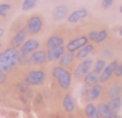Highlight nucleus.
<instances>
[{"instance_id": "obj_1", "label": "nucleus", "mask_w": 122, "mask_h": 118, "mask_svg": "<svg viewBox=\"0 0 122 118\" xmlns=\"http://www.w3.org/2000/svg\"><path fill=\"white\" fill-rule=\"evenodd\" d=\"M51 75H53V78L56 79L57 85H59L62 90H68L70 89L71 81H73V75L68 72V68H63V67H60L59 64H57V65H54L53 68H51Z\"/></svg>"}, {"instance_id": "obj_2", "label": "nucleus", "mask_w": 122, "mask_h": 118, "mask_svg": "<svg viewBox=\"0 0 122 118\" xmlns=\"http://www.w3.org/2000/svg\"><path fill=\"white\" fill-rule=\"evenodd\" d=\"M23 81L26 82L30 87H37V85H43L45 81H46V73H45L43 68L40 67H36L33 70H28L23 75Z\"/></svg>"}, {"instance_id": "obj_3", "label": "nucleus", "mask_w": 122, "mask_h": 118, "mask_svg": "<svg viewBox=\"0 0 122 118\" xmlns=\"http://www.w3.org/2000/svg\"><path fill=\"white\" fill-rule=\"evenodd\" d=\"M45 27V20L42 14H33L26 19V23H25V28H26L28 34L30 36H37L43 31Z\"/></svg>"}, {"instance_id": "obj_4", "label": "nucleus", "mask_w": 122, "mask_h": 118, "mask_svg": "<svg viewBox=\"0 0 122 118\" xmlns=\"http://www.w3.org/2000/svg\"><path fill=\"white\" fill-rule=\"evenodd\" d=\"M93 65H94V59L93 58H86L83 61H79V62L76 64V67L73 68V72H71L73 78H74L76 81H82V79L85 78V75H88L93 70Z\"/></svg>"}, {"instance_id": "obj_5", "label": "nucleus", "mask_w": 122, "mask_h": 118, "mask_svg": "<svg viewBox=\"0 0 122 118\" xmlns=\"http://www.w3.org/2000/svg\"><path fill=\"white\" fill-rule=\"evenodd\" d=\"M40 39H36V37H28L26 40H25V44L19 48V53L20 55H25V56H31L34 51H37V50H40Z\"/></svg>"}, {"instance_id": "obj_6", "label": "nucleus", "mask_w": 122, "mask_h": 118, "mask_svg": "<svg viewBox=\"0 0 122 118\" xmlns=\"http://www.w3.org/2000/svg\"><path fill=\"white\" fill-rule=\"evenodd\" d=\"M86 17H90L88 8H77V9H73V11H70L68 17H66V23L76 25V23H79V22L85 20Z\"/></svg>"}, {"instance_id": "obj_7", "label": "nucleus", "mask_w": 122, "mask_h": 118, "mask_svg": "<svg viewBox=\"0 0 122 118\" xmlns=\"http://www.w3.org/2000/svg\"><path fill=\"white\" fill-rule=\"evenodd\" d=\"M88 42H90L88 36H86V34H82V36H76V37H73V39H70L68 44L65 45V48H66V51L76 53V51H79L83 45H86Z\"/></svg>"}, {"instance_id": "obj_8", "label": "nucleus", "mask_w": 122, "mask_h": 118, "mask_svg": "<svg viewBox=\"0 0 122 118\" xmlns=\"http://www.w3.org/2000/svg\"><path fill=\"white\" fill-rule=\"evenodd\" d=\"M26 36H30V34H28V31H26V28H22V30H19L17 33H14L11 36V39H9V47H12V48H20L22 45H23L25 44V40L28 39Z\"/></svg>"}, {"instance_id": "obj_9", "label": "nucleus", "mask_w": 122, "mask_h": 118, "mask_svg": "<svg viewBox=\"0 0 122 118\" xmlns=\"http://www.w3.org/2000/svg\"><path fill=\"white\" fill-rule=\"evenodd\" d=\"M105 89H104V84H96L93 85V87H88V90H86V98L85 101H88V103H93V101H97L102 98V95H104Z\"/></svg>"}, {"instance_id": "obj_10", "label": "nucleus", "mask_w": 122, "mask_h": 118, "mask_svg": "<svg viewBox=\"0 0 122 118\" xmlns=\"http://www.w3.org/2000/svg\"><path fill=\"white\" fill-rule=\"evenodd\" d=\"M117 62H119L117 59H113V61H110V62L107 64V67L104 68V72L101 73V78H99L101 84H107V82L111 81V78H113V75H114V68H116Z\"/></svg>"}, {"instance_id": "obj_11", "label": "nucleus", "mask_w": 122, "mask_h": 118, "mask_svg": "<svg viewBox=\"0 0 122 118\" xmlns=\"http://www.w3.org/2000/svg\"><path fill=\"white\" fill-rule=\"evenodd\" d=\"M88 40L91 44H104L105 40L108 39V31L107 30H91L88 31Z\"/></svg>"}, {"instance_id": "obj_12", "label": "nucleus", "mask_w": 122, "mask_h": 118, "mask_svg": "<svg viewBox=\"0 0 122 118\" xmlns=\"http://www.w3.org/2000/svg\"><path fill=\"white\" fill-rule=\"evenodd\" d=\"M48 62V58H46V50L40 48L37 51H34L33 55L30 56V64L34 67H42L43 64Z\"/></svg>"}, {"instance_id": "obj_13", "label": "nucleus", "mask_w": 122, "mask_h": 118, "mask_svg": "<svg viewBox=\"0 0 122 118\" xmlns=\"http://www.w3.org/2000/svg\"><path fill=\"white\" fill-rule=\"evenodd\" d=\"M65 45V36L60 33H54L51 36H48V39L45 40V47L46 48H56V47H63Z\"/></svg>"}, {"instance_id": "obj_14", "label": "nucleus", "mask_w": 122, "mask_h": 118, "mask_svg": "<svg viewBox=\"0 0 122 118\" xmlns=\"http://www.w3.org/2000/svg\"><path fill=\"white\" fill-rule=\"evenodd\" d=\"M68 14H70V9L66 5H63V3L62 5H57L53 9V20L54 22H63V20H66Z\"/></svg>"}, {"instance_id": "obj_15", "label": "nucleus", "mask_w": 122, "mask_h": 118, "mask_svg": "<svg viewBox=\"0 0 122 118\" xmlns=\"http://www.w3.org/2000/svg\"><path fill=\"white\" fill-rule=\"evenodd\" d=\"M66 48L63 47H56V48H46V58L48 62H59V59L65 55Z\"/></svg>"}, {"instance_id": "obj_16", "label": "nucleus", "mask_w": 122, "mask_h": 118, "mask_svg": "<svg viewBox=\"0 0 122 118\" xmlns=\"http://www.w3.org/2000/svg\"><path fill=\"white\" fill-rule=\"evenodd\" d=\"M121 93H122V84H119V82H110V84L107 85V89H105V92H104V95L108 100L121 96Z\"/></svg>"}, {"instance_id": "obj_17", "label": "nucleus", "mask_w": 122, "mask_h": 118, "mask_svg": "<svg viewBox=\"0 0 122 118\" xmlns=\"http://www.w3.org/2000/svg\"><path fill=\"white\" fill-rule=\"evenodd\" d=\"M93 53H94V44L88 42L86 45H83L79 51H76V59H77V61H83L86 58H91Z\"/></svg>"}, {"instance_id": "obj_18", "label": "nucleus", "mask_w": 122, "mask_h": 118, "mask_svg": "<svg viewBox=\"0 0 122 118\" xmlns=\"http://www.w3.org/2000/svg\"><path fill=\"white\" fill-rule=\"evenodd\" d=\"M96 107H97V112H99V117L101 118H110V117L114 115V112L111 110L108 101H99L96 104Z\"/></svg>"}, {"instance_id": "obj_19", "label": "nucleus", "mask_w": 122, "mask_h": 118, "mask_svg": "<svg viewBox=\"0 0 122 118\" xmlns=\"http://www.w3.org/2000/svg\"><path fill=\"white\" fill-rule=\"evenodd\" d=\"M19 56H20V53H19L17 48L8 47V48L0 51V64L5 62V61H9V59H15V58H19Z\"/></svg>"}, {"instance_id": "obj_20", "label": "nucleus", "mask_w": 122, "mask_h": 118, "mask_svg": "<svg viewBox=\"0 0 122 118\" xmlns=\"http://www.w3.org/2000/svg\"><path fill=\"white\" fill-rule=\"evenodd\" d=\"M74 61H77V59H76V53L65 51V55L59 59V65L63 67V68H70V67L74 65Z\"/></svg>"}, {"instance_id": "obj_21", "label": "nucleus", "mask_w": 122, "mask_h": 118, "mask_svg": "<svg viewBox=\"0 0 122 118\" xmlns=\"http://www.w3.org/2000/svg\"><path fill=\"white\" fill-rule=\"evenodd\" d=\"M62 107H63V110L68 112V113H71V112H74V110H76V101H74V98H73L71 93H66L65 96H63Z\"/></svg>"}, {"instance_id": "obj_22", "label": "nucleus", "mask_w": 122, "mask_h": 118, "mask_svg": "<svg viewBox=\"0 0 122 118\" xmlns=\"http://www.w3.org/2000/svg\"><path fill=\"white\" fill-rule=\"evenodd\" d=\"M99 78H101V75L96 73L94 70H91L88 75H85V78L82 79V82H83V85H86V87H93V85H96V84L101 82V81H99Z\"/></svg>"}, {"instance_id": "obj_23", "label": "nucleus", "mask_w": 122, "mask_h": 118, "mask_svg": "<svg viewBox=\"0 0 122 118\" xmlns=\"http://www.w3.org/2000/svg\"><path fill=\"white\" fill-rule=\"evenodd\" d=\"M83 112H85L86 118H101V117H99V112H97V107H96L94 103H86Z\"/></svg>"}, {"instance_id": "obj_24", "label": "nucleus", "mask_w": 122, "mask_h": 118, "mask_svg": "<svg viewBox=\"0 0 122 118\" xmlns=\"http://www.w3.org/2000/svg\"><path fill=\"white\" fill-rule=\"evenodd\" d=\"M12 12V5L9 2H2L0 3V19H6Z\"/></svg>"}, {"instance_id": "obj_25", "label": "nucleus", "mask_w": 122, "mask_h": 118, "mask_svg": "<svg viewBox=\"0 0 122 118\" xmlns=\"http://www.w3.org/2000/svg\"><path fill=\"white\" fill-rule=\"evenodd\" d=\"M108 104H110L111 110H113L114 113H117V112L122 109V96H116V98H111V100H108Z\"/></svg>"}, {"instance_id": "obj_26", "label": "nucleus", "mask_w": 122, "mask_h": 118, "mask_svg": "<svg viewBox=\"0 0 122 118\" xmlns=\"http://www.w3.org/2000/svg\"><path fill=\"white\" fill-rule=\"evenodd\" d=\"M107 59H104V58H97V59H94V65H93V70H94L96 73H99L101 75L102 72H104V68L107 67Z\"/></svg>"}, {"instance_id": "obj_27", "label": "nucleus", "mask_w": 122, "mask_h": 118, "mask_svg": "<svg viewBox=\"0 0 122 118\" xmlns=\"http://www.w3.org/2000/svg\"><path fill=\"white\" fill-rule=\"evenodd\" d=\"M37 5H39V0H23V2H22V11L28 12V11H31V9H34Z\"/></svg>"}, {"instance_id": "obj_28", "label": "nucleus", "mask_w": 122, "mask_h": 118, "mask_svg": "<svg viewBox=\"0 0 122 118\" xmlns=\"http://www.w3.org/2000/svg\"><path fill=\"white\" fill-rule=\"evenodd\" d=\"M15 90H17L19 93H25V95H26L28 92H30V85H28L25 81L17 82V84H15Z\"/></svg>"}, {"instance_id": "obj_29", "label": "nucleus", "mask_w": 122, "mask_h": 118, "mask_svg": "<svg viewBox=\"0 0 122 118\" xmlns=\"http://www.w3.org/2000/svg\"><path fill=\"white\" fill-rule=\"evenodd\" d=\"M114 78H117V79H121L122 78V62H117V65H116V68H114Z\"/></svg>"}, {"instance_id": "obj_30", "label": "nucleus", "mask_w": 122, "mask_h": 118, "mask_svg": "<svg viewBox=\"0 0 122 118\" xmlns=\"http://www.w3.org/2000/svg\"><path fill=\"white\" fill-rule=\"evenodd\" d=\"M28 64H30V56H25V55L19 56V65H28Z\"/></svg>"}, {"instance_id": "obj_31", "label": "nucleus", "mask_w": 122, "mask_h": 118, "mask_svg": "<svg viewBox=\"0 0 122 118\" xmlns=\"http://www.w3.org/2000/svg\"><path fill=\"white\" fill-rule=\"evenodd\" d=\"M114 2H116V0H102V2H101V6L104 9H108V8H111V6H113Z\"/></svg>"}, {"instance_id": "obj_32", "label": "nucleus", "mask_w": 122, "mask_h": 118, "mask_svg": "<svg viewBox=\"0 0 122 118\" xmlns=\"http://www.w3.org/2000/svg\"><path fill=\"white\" fill-rule=\"evenodd\" d=\"M6 79H8V76H6V73H0V85H3L6 82Z\"/></svg>"}, {"instance_id": "obj_33", "label": "nucleus", "mask_w": 122, "mask_h": 118, "mask_svg": "<svg viewBox=\"0 0 122 118\" xmlns=\"http://www.w3.org/2000/svg\"><path fill=\"white\" fill-rule=\"evenodd\" d=\"M116 34H117V37H121V39H122V27H119L116 30Z\"/></svg>"}, {"instance_id": "obj_34", "label": "nucleus", "mask_w": 122, "mask_h": 118, "mask_svg": "<svg viewBox=\"0 0 122 118\" xmlns=\"http://www.w3.org/2000/svg\"><path fill=\"white\" fill-rule=\"evenodd\" d=\"M3 34H5V28H3V27H0V39L3 37Z\"/></svg>"}, {"instance_id": "obj_35", "label": "nucleus", "mask_w": 122, "mask_h": 118, "mask_svg": "<svg viewBox=\"0 0 122 118\" xmlns=\"http://www.w3.org/2000/svg\"><path fill=\"white\" fill-rule=\"evenodd\" d=\"M110 118H121V117L117 115V113H114V115H113V117H110Z\"/></svg>"}, {"instance_id": "obj_36", "label": "nucleus", "mask_w": 122, "mask_h": 118, "mask_svg": "<svg viewBox=\"0 0 122 118\" xmlns=\"http://www.w3.org/2000/svg\"><path fill=\"white\" fill-rule=\"evenodd\" d=\"M119 12H121V14H122V5H121V8H119Z\"/></svg>"}, {"instance_id": "obj_37", "label": "nucleus", "mask_w": 122, "mask_h": 118, "mask_svg": "<svg viewBox=\"0 0 122 118\" xmlns=\"http://www.w3.org/2000/svg\"><path fill=\"white\" fill-rule=\"evenodd\" d=\"M121 118H122V117H121Z\"/></svg>"}, {"instance_id": "obj_38", "label": "nucleus", "mask_w": 122, "mask_h": 118, "mask_svg": "<svg viewBox=\"0 0 122 118\" xmlns=\"http://www.w3.org/2000/svg\"><path fill=\"white\" fill-rule=\"evenodd\" d=\"M121 110H122V109H121Z\"/></svg>"}]
</instances>
